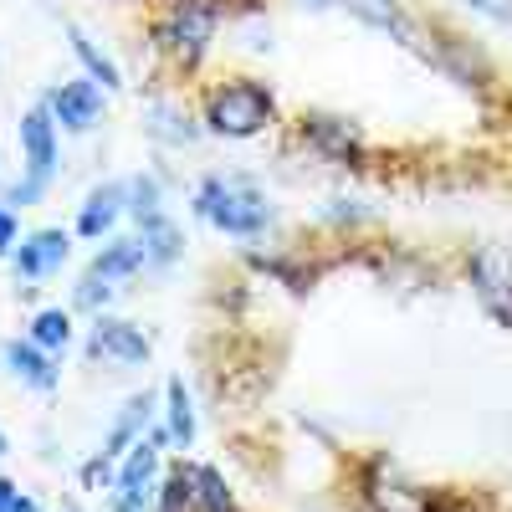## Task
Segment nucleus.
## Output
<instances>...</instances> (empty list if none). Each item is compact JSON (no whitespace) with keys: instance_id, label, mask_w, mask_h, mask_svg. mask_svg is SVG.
<instances>
[{"instance_id":"nucleus-28","label":"nucleus","mask_w":512,"mask_h":512,"mask_svg":"<svg viewBox=\"0 0 512 512\" xmlns=\"http://www.w3.org/2000/svg\"><path fill=\"white\" fill-rule=\"evenodd\" d=\"M303 6H318L323 11V6H344V0H303Z\"/></svg>"},{"instance_id":"nucleus-29","label":"nucleus","mask_w":512,"mask_h":512,"mask_svg":"<svg viewBox=\"0 0 512 512\" xmlns=\"http://www.w3.org/2000/svg\"><path fill=\"white\" fill-rule=\"evenodd\" d=\"M0 456H6V436H0Z\"/></svg>"},{"instance_id":"nucleus-19","label":"nucleus","mask_w":512,"mask_h":512,"mask_svg":"<svg viewBox=\"0 0 512 512\" xmlns=\"http://www.w3.org/2000/svg\"><path fill=\"white\" fill-rule=\"evenodd\" d=\"M31 344L36 349H67L72 344V318L62 308H47L31 318Z\"/></svg>"},{"instance_id":"nucleus-21","label":"nucleus","mask_w":512,"mask_h":512,"mask_svg":"<svg viewBox=\"0 0 512 512\" xmlns=\"http://www.w3.org/2000/svg\"><path fill=\"white\" fill-rule=\"evenodd\" d=\"M149 420V400H128V415L113 425V436H108V451H103V461H113L128 441H134V431H139V425Z\"/></svg>"},{"instance_id":"nucleus-20","label":"nucleus","mask_w":512,"mask_h":512,"mask_svg":"<svg viewBox=\"0 0 512 512\" xmlns=\"http://www.w3.org/2000/svg\"><path fill=\"white\" fill-rule=\"evenodd\" d=\"M169 436H175L180 446L195 441V415H190V395H185V384H180V379L169 384Z\"/></svg>"},{"instance_id":"nucleus-16","label":"nucleus","mask_w":512,"mask_h":512,"mask_svg":"<svg viewBox=\"0 0 512 512\" xmlns=\"http://www.w3.org/2000/svg\"><path fill=\"white\" fill-rule=\"evenodd\" d=\"M144 231H139V241H144V262L149 267H164V262H175L180 256V231L169 226L164 216H149V221H139Z\"/></svg>"},{"instance_id":"nucleus-17","label":"nucleus","mask_w":512,"mask_h":512,"mask_svg":"<svg viewBox=\"0 0 512 512\" xmlns=\"http://www.w3.org/2000/svg\"><path fill=\"white\" fill-rule=\"evenodd\" d=\"M6 364L16 369V379L36 384V390H52V384H57L52 364H47V359L36 354V344H6Z\"/></svg>"},{"instance_id":"nucleus-13","label":"nucleus","mask_w":512,"mask_h":512,"mask_svg":"<svg viewBox=\"0 0 512 512\" xmlns=\"http://www.w3.org/2000/svg\"><path fill=\"white\" fill-rule=\"evenodd\" d=\"M128 210V185H103V190H93L88 195V205L77 210V231L82 236H103V231H113V221Z\"/></svg>"},{"instance_id":"nucleus-5","label":"nucleus","mask_w":512,"mask_h":512,"mask_svg":"<svg viewBox=\"0 0 512 512\" xmlns=\"http://www.w3.org/2000/svg\"><path fill=\"white\" fill-rule=\"evenodd\" d=\"M472 287H477V303L487 308V318L512 328V256H502L497 246H482L472 256Z\"/></svg>"},{"instance_id":"nucleus-22","label":"nucleus","mask_w":512,"mask_h":512,"mask_svg":"<svg viewBox=\"0 0 512 512\" xmlns=\"http://www.w3.org/2000/svg\"><path fill=\"white\" fill-rule=\"evenodd\" d=\"M195 487H200V502L210 507V512H236V502H231V492H226V482L210 472V466H195Z\"/></svg>"},{"instance_id":"nucleus-24","label":"nucleus","mask_w":512,"mask_h":512,"mask_svg":"<svg viewBox=\"0 0 512 512\" xmlns=\"http://www.w3.org/2000/svg\"><path fill=\"white\" fill-rule=\"evenodd\" d=\"M466 6L487 21H497V26H512V0H466Z\"/></svg>"},{"instance_id":"nucleus-3","label":"nucleus","mask_w":512,"mask_h":512,"mask_svg":"<svg viewBox=\"0 0 512 512\" xmlns=\"http://www.w3.org/2000/svg\"><path fill=\"white\" fill-rule=\"evenodd\" d=\"M21 149H26V185H16V190H11V200H16V205L36 200L41 190H47L52 169H57V118L47 113V103L31 108V113L21 118Z\"/></svg>"},{"instance_id":"nucleus-15","label":"nucleus","mask_w":512,"mask_h":512,"mask_svg":"<svg viewBox=\"0 0 512 512\" xmlns=\"http://www.w3.org/2000/svg\"><path fill=\"white\" fill-rule=\"evenodd\" d=\"M67 36H72V52H77V62H82V67H88V77H93V82H103L108 93H113V88H123L118 62L98 47V41H93L88 31H82V26H67Z\"/></svg>"},{"instance_id":"nucleus-10","label":"nucleus","mask_w":512,"mask_h":512,"mask_svg":"<svg viewBox=\"0 0 512 512\" xmlns=\"http://www.w3.org/2000/svg\"><path fill=\"white\" fill-rule=\"evenodd\" d=\"M159 446V441H154ZM154 446H134L128 456L123 477H118V497H113V512H149V482H154Z\"/></svg>"},{"instance_id":"nucleus-14","label":"nucleus","mask_w":512,"mask_h":512,"mask_svg":"<svg viewBox=\"0 0 512 512\" xmlns=\"http://www.w3.org/2000/svg\"><path fill=\"white\" fill-rule=\"evenodd\" d=\"M139 267H149V262H144V241H113V246H103V251L93 256L88 277L103 282V287H113V282H123V277H134Z\"/></svg>"},{"instance_id":"nucleus-11","label":"nucleus","mask_w":512,"mask_h":512,"mask_svg":"<svg viewBox=\"0 0 512 512\" xmlns=\"http://www.w3.org/2000/svg\"><path fill=\"white\" fill-rule=\"evenodd\" d=\"M369 507L374 512H436V497L390 472V477H374L369 482Z\"/></svg>"},{"instance_id":"nucleus-23","label":"nucleus","mask_w":512,"mask_h":512,"mask_svg":"<svg viewBox=\"0 0 512 512\" xmlns=\"http://www.w3.org/2000/svg\"><path fill=\"white\" fill-rule=\"evenodd\" d=\"M128 216H139V221L159 216V185L154 180H134V185H128Z\"/></svg>"},{"instance_id":"nucleus-4","label":"nucleus","mask_w":512,"mask_h":512,"mask_svg":"<svg viewBox=\"0 0 512 512\" xmlns=\"http://www.w3.org/2000/svg\"><path fill=\"white\" fill-rule=\"evenodd\" d=\"M154 36H159V47H164L169 57L200 62V52L210 47V36H216V11H210L205 0H175Z\"/></svg>"},{"instance_id":"nucleus-27","label":"nucleus","mask_w":512,"mask_h":512,"mask_svg":"<svg viewBox=\"0 0 512 512\" xmlns=\"http://www.w3.org/2000/svg\"><path fill=\"white\" fill-rule=\"evenodd\" d=\"M11 512H36V502H31V497H16V507H11Z\"/></svg>"},{"instance_id":"nucleus-7","label":"nucleus","mask_w":512,"mask_h":512,"mask_svg":"<svg viewBox=\"0 0 512 512\" xmlns=\"http://www.w3.org/2000/svg\"><path fill=\"white\" fill-rule=\"evenodd\" d=\"M344 6H349L364 26H374V31H384V36H395L400 47H410V52H420L425 62H431V41L420 36V26L405 16L400 0H344Z\"/></svg>"},{"instance_id":"nucleus-8","label":"nucleus","mask_w":512,"mask_h":512,"mask_svg":"<svg viewBox=\"0 0 512 512\" xmlns=\"http://www.w3.org/2000/svg\"><path fill=\"white\" fill-rule=\"evenodd\" d=\"M303 139L318 149V154H328V159H359V149H364V134H359V123H349V118H333V113H308L303 118Z\"/></svg>"},{"instance_id":"nucleus-12","label":"nucleus","mask_w":512,"mask_h":512,"mask_svg":"<svg viewBox=\"0 0 512 512\" xmlns=\"http://www.w3.org/2000/svg\"><path fill=\"white\" fill-rule=\"evenodd\" d=\"M67 262V236L62 231H31L21 246H16V272L21 277H47Z\"/></svg>"},{"instance_id":"nucleus-1","label":"nucleus","mask_w":512,"mask_h":512,"mask_svg":"<svg viewBox=\"0 0 512 512\" xmlns=\"http://www.w3.org/2000/svg\"><path fill=\"white\" fill-rule=\"evenodd\" d=\"M195 216L210 221L216 231H226V236H256V231L272 226V205L256 185L216 175V180H205L195 190Z\"/></svg>"},{"instance_id":"nucleus-18","label":"nucleus","mask_w":512,"mask_h":512,"mask_svg":"<svg viewBox=\"0 0 512 512\" xmlns=\"http://www.w3.org/2000/svg\"><path fill=\"white\" fill-rule=\"evenodd\" d=\"M149 134L164 139V144H195V123H190V113H180V108L154 103V108H149Z\"/></svg>"},{"instance_id":"nucleus-2","label":"nucleus","mask_w":512,"mask_h":512,"mask_svg":"<svg viewBox=\"0 0 512 512\" xmlns=\"http://www.w3.org/2000/svg\"><path fill=\"white\" fill-rule=\"evenodd\" d=\"M272 108L277 103H272V93L262 88V82L236 77V82H221V88L205 98V128L221 134V139H251L272 123Z\"/></svg>"},{"instance_id":"nucleus-9","label":"nucleus","mask_w":512,"mask_h":512,"mask_svg":"<svg viewBox=\"0 0 512 512\" xmlns=\"http://www.w3.org/2000/svg\"><path fill=\"white\" fill-rule=\"evenodd\" d=\"M93 354L113 359V364H144L149 359V338L134 323H118V318H98L93 323Z\"/></svg>"},{"instance_id":"nucleus-6","label":"nucleus","mask_w":512,"mask_h":512,"mask_svg":"<svg viewBox=\"0 0 512 512\" xmlns=\"http://www.w3.org/2000/svg\"><path fill=\"white\" fill-rule=\"evenodd\" d=\"M47 113L67 128V134H88L103 113V93L93 77H77V82H62V88L47 93Z\"/></svg>"},{"instance_id":"nucleus-25","label":"nucleus","mask_w":512,"mask_h":512,"mask_svg":"<svg viewBox=\"0 0 512 512\" xmlns=\"http://www.w3.org/2000/svg\"><path fill=\"white\" fill-rule=\"evenodd\" d=\"M11 246H16V216H11L6 205H0V256H6Z\"/></svg>"},{"instance_id":"nucleus-26","label":"nucleus","mask_w":512,"mask_h":512,"mask_svg":"<svg viewBox=\"0 0 512 512\" xmlns=\"http://www.w3.org/2000/svg\"><path fill=\"white\" fill-rule=\"evenodd\" d=\"M16 497H21V492H16L11 482H0V512H11V507H16Z\"/></svg>"}]
</instances>
